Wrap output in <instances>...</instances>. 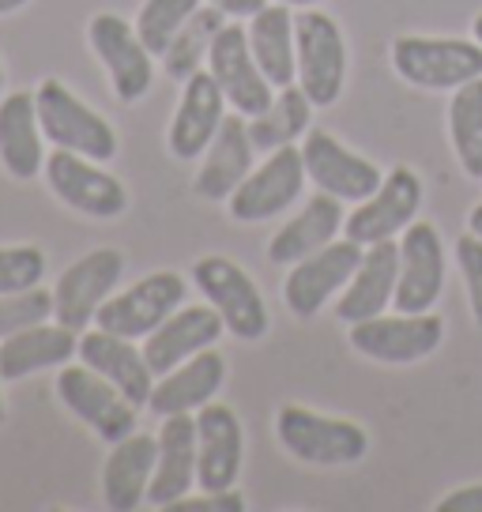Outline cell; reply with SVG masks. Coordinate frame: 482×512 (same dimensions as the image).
<instances>
[{
	"instance_id": "4316f807",
	"label": "cell",
	"mask_w": 482,
	"mask_h": 512,
	"mask_svg": "<svg viewBox=\"0 0 482 512\" xmlns=\"http://www.w3.org/2000/svg\"><path fill=\"white\" fill-rule=\"evenodd\" d=\"M343 223H347L343 200L328 196V192H317L290 223H283L272 234V241H268V260H272L275 268H290V264L306 260V256H313L324 245H332L339 238Z\"/></svg>"
},
{
	"instance_id": "e0dca14e",
	"label": "cell",
	"mask_w": 482,
	"mask_h": 512,
	"mask_svg": "<svg viewBox=\"0 0 482 512\" xmlns=\"http://www.w3.org/2000/svg\"><path fill=\"white\" fill-rule=\"evenodd\" d=\"M445 290V241L434 223H411L400 238L396 313H430Z\"/></svg>"
},
{
	"instance_id": "f546056e",
	"label": "cell",
	"mask_w": 482,
	"mask_h": 512,
	"mask_svg": "<svg viewBox=\"0 0 482 512\" xmlns=\"http://www.w3.org/2000/svg\"><path fill=\"white\" fill-rule=\"evenodd\" d=\"M249 46L257 57L260 72L268 76L275 91L298 83V64H294V12L287 4H264L257 16L249 19Z\"/></svg>"
},
{
	"instance_id": "7402d4cb",
	"label": "cell",
	"mask_w": 482,
	"mask_h": 512,
	"mask_svg": "<svg viewBox=\"0 0 482 512\" xmlns=\"http://www.w3.org/2000/svg\"><path fill=\"white\" fill-rule=\"evenodd\" d=\"M80 362L102 373L106 381L140 411L151 400L155 388V369L147 366L144 347H136V339L113 336V332H80Z\"/></svg>"
},
{
	"instance_id": "9a60e30c",
	"label": "cell",
	"mask_w": 482,
	"mask_h": 512,
	"mask_svg": "<svg viewBox=\"0 0 482 512\" xmlns=\"http://www.w3.org/2000/svg\"><path fill=\"white\" fill-rule=\"evenodd\" d=\"M57 396L106 445H117L129 433H136V407L91 366H61V373H57Z\"/></svg>"
},
{
	"instance_id": "52a82bcc",
	"label": "cell",
	"mask_w": 482,
	"mask_h": 512,
	"mask_svg": "<svg viewBox=\"0 0 482 512\" xmlns=\"http://www.w3.org/2000/svg\"><path fill=\"white\" fill-rule=\"evenodd\" d=\"M87 42H91V53L98 57V64L106 68L117 102L132 106V102H140L151 91L155 53L136 34V23H129L117 12H98L87 23Z\"/></svg>"
},
{
	"instance_id": "d4e9b609",
	"label": "cell",
	"mask_w": 482,
	"mask_h": 512,
	"mask_svg": "<svg viewBox=\"0 0 482 512\" xmlns=\"http://www.w3.org/2000/svg\"><path fill=\"white\" fill-rule=\"evenodd\" d=\"M159 437V460L147 490L151 509H170L196 486V415H166Z\"/></svg>"
},
{
	"instance_id": "836d02e7",
	"label": "cell",
	"mask_w": 482,
	"mask_h": 512,
	"mask_svg": "<svg viewBox=\"0 0 482 512\" xmlns=\"http://www.w3.org/2000/svg\"><path fill=\"white\" fill-rule=\"evenodd\" d=\"M200 4L204 0H144V8L136 12V34L155 57H162L174 42V34L193 19Z\"/></svg>"
},
{
	"instance_id": "3957f363",
	"label": "cell",
	"mask_w": 482,
	"mask_h": 512,
	"mask_svg": "<svg viewBox=\"0 0 482 512\" xmlns=\"http://www.w3.org/2000/svg\"><path fill=\"white\" fill-rule=\"evenodd\" d=\"M347 38L328 12L306 8L294 16V64L298 87L309 95L317 110L336 106L347 87Z\"/></svg>"
},
{
	"instance_id": "1f68e13d",
	"label": "cell",
	"mask_w": 482,
	"mask_h": 512,
	"mask_svg": "<svg viewBox=\"0 0 482 512\" xmlns=\"http://www.w3.org/2000/svg\"><path fill=\"white\" fill-rule=\"evenodd\" d=\"M449 140L460 170L471 181H482V76L452 91Z\"/></svg>"
},
{
	"instance_id": "e575fe53",
	"label": "cell",
	"mask_w": 482,
	"mask_h": 512,
	"mask_svg": "<svg viewBox=\"0 0 482 512\" xmlns=\"http://www.w3.org/2000/svg\"><path fill=\"white\" fill-rule=\"evenodd\" d=\"M53 317V290L31 287L16 294H0V339L16 336L23 328L46 324Z\"/></svg>"
},
{
	"instance_id": "74e56055",
	"label": "cell",
	"mask_w": 482,
	"mask_h": 512,
	"mask_svg": "<svg viewBox=\"0 0 482 512\" xmlns=\"http://www.w3.org/2000/svg\"><path fill=\"white\" fill-rule=\"evenodd\" d=\"M166 512H245V497L234 494V490H200V494H189L174 501Z\"/></svg>"
},
{
	"instance_id": "83f0119b",
	"label": "cell",
	"mask_w": 482,
	"mask_h": 512,
	"mask_svg": "<svg viewBox=\"0 0 482 512\" xmlns=\"http://www.w3.org/2000/svg\"><path fill=\"white\" fill-rule=\"evenodd\" d=\"M80 354V339L65 324H34L16 336L0 339V377L23 381L42 369H61Z\"/></svg>"
},
{
	"instance_id": "5b68a950",
	"label": "cell",
	"mask_w": 482,
	"mask_h": 512,
	"mask_svg": "<svg viewBox=\"0 0 482 512\" xmlns=\"http://www.w3.org/2000/svg\"><path fill=\"white\" fill-rule=\"evenodd\" d=\"M392 68L418 91H456L482 76V46L471 38L403 34L392 42Z\"/></svg>"
},
{
	"instance_id": "d6a6232c",
	"label": "cell",
	"mask_w": 482,
	"mask_h": 512,
	"mask_svg": "<svg viewBox=\"0 0 482 512\" xmlns=\"http://www.w3.org/2000/svg\"><path fill=\"white\" fill-rule=\"evenodd\" d=\"M226 16L219 8H211V4H200L193 12V19L174 34V42L170 49L162 53V61H166V76H174V80H189L193 72H200L204 64H208V49L215 42V34L223 31Z\"/></svg>"
},
{
	"instance_id": "f6af8a7d",
	"label": "cell",
	"mask_w": 482,
	"mask_h": 512,
	"mask_svg": "<svg viewBox=\"0 0 482 512\" xmlns=\"http://www.w3.org/2000/svg\"><path fill=\"white\" fill-rule=\"evenodd\" d=\"M4 381V377H0ZM4 418H8V407H4V396H0V426H4Z\"/></svg>"
},
{
	"instance_id": "4fadbf2b",
	"label": "cell",
	"mask_w": 482,
	"mask_h": 512,
	"mask_svg": "<svg viewBox=\"0 0 482 512\" xmlns=\"http://www.w3.org/2000/svg\"><path fill=\"white\" fill-rule=\"evenodd\" d=\"M366 253V245H358L351 238H336L332 245L317 249L313 256L290 264L287 283H283V302L298 320L317 317L324 305L332 302L343 287L351 283L358 260Z\"/></svg>"
},
{
	"instance_id": "7c38bea8",
	"label": "cell",
	"mask_w": 482,
	"mask_h": 512,
	"mask_svg": "<svg viewBox=\"0 0 482 512\" xmlns=\"http://www.w3.org/2000/svg\"><path fill=\"white\" fill-rule=\"evenodd\" d=\"M125 272V253L121 249H91L76 264H68L61 279L53 283V320L72 328L80 336L83 328L95 320L98 305L113 294Z\"/></svg>"
},
{
	"instance_id": "60d3db41",
	"label": "cell",
	"mask_w": 482,
	"mask_h": 512,
	"mask_svg": "<svg viewBox=\"0 0 482 512\" xmlns=\"http://www.w3.org/2000/svg\"><path fill=\"white\" fill-rule=\"evenodd\" d=\"M467 230L482 238V204H475V208H471V215H467Z\"/></svg>"
},
{
	"instance_id": "ffe728a7",
	"label": "cell",
	"mask_w": 482,
	"mask_h": 512,
	"mask_svg": "<svg viewBox=\"0 0 482 512\" xmlns=\"http://www.w3.org/2000/svg\"><path fill=\"white\" fill-rule=\"evenodd\" d=\"M253 166H257V147L249 136V117L226 113L215 140L200 155V170L193 177L196 196H204L211 204H226L241 181L253 174Z\"/></svg>"
},
{
	"instance_id": "8fae6325",
	"label": "cell",
	"mask_w": 482,
	"mask_h": 512,
	"mask_svg": "<svg viewBox=\"0 0 482 512\" xmlns=\"http://www.w3.org/2000/svg\"><path fill=\"white\" fill-rule=\"evenodd\" d=\"M208 72L215 76L219 91L226 95V106L241 117H260L272 106L275 87L260 72L253 46H249V27L241 23H223V31L215 34L208 49Z\"/></svg>"
},
{
	"instance_id": "ee69618b",
	"label": "cell",
	"mask_w": 482,
	"mask_h": 512,
	"mask_svg": "<svg viewBox=\"0 0 482 512\" xmlns=\"http://www.w3.org/2000/svg\"><path fill=\"white\" fill-rule=\"evenodd\" d=\"M471 38H475V42L482 46V12L475 16V23H471Z\"/></svg>"
},
{
	"instance_id": "cb8c5ba5",
	"label": "cell",
	"mask_w": 482,
	"mask_h": 512,
	"mask_svg": "<svg viewBox=\"0 0 482 512\" xmlns=\"http://www.w3.org/2000/svg\"><path fill=\"white\" fill-rule=\"evenodd\" d=\"M226 384V358L215 347L193 354L189 362L155 377L147 407L159 418L166 415H196L204 403H211Z\"/></svg>"
},
{
	"instance_id": "7bdbcfd3",
	"label": "cell",
	"mask_w": 482,
	"mask_h": 512,
	"mask_svg": "<svg viewBox=\"0 0 482 512\" xmlns=\"http://www.w3.org/2000/svg\"><path fill=\"white\" fill-rule=\"evenodd\" d=\"M275 4H287V8H317L324 0H275Z\"/></svg>"
},
{
	"instance_id": "30bf717a",
	"label": "cell",
	"mask_w": 482,
	"mask_h": 512,
	"mask_svg": "<svg viewBox=\"0 0 482 512\" xmlns=\"http://www.w3.org/2000/svg\"><path fill=\"white\" fill-rule=\"evenodd\" d=\"M306 159L302 147L287 144L268 151V159L253 166V174L238 185V192L226 200V211L234 223H268L279 219L283 211L302 196L306 185Z\"/></svg>"
},
{
	"instance_id": "d6986e66",
	"label": "cell",
	"mask_w": 482,
	"mask_h": 512,
	"mask_svg": "<svg viewBox=\"0 0 482 512\" xmlns=\"http://www.w3.org/2000/svg\"><path fill=\"white\" fill-rule=\"evenodd\" d=\"M226 117V95L219 91V83L208 68L193 72L181 83V98H177L174 121L166 128V147L177 162H196L208 144L215 140V132Z\"/></svg>"
},
{
	"instance_id": "7a4b0ae2",
	"label": "cell",
	"mask_w": 482,
	"mask_h": 512,
	"mask_svg": "<svg viewBox=\"0 0 482 512\" xmlns=\"http://www.w3.org/2000/svg\"><path fill=\"white\" fill-rule=\"evenodd\" d=\"M34 106H38V125L53 147L76 151L83 159L110 162L117 155V132L98 110H91L68 83L42 80L34 87Z\"/></svg>"
},
{
	"instance_id": "f1b7e54d",
	"label": "cell",
	"mask_w": 482,
	"mask_h": 512,
	"mask_svg": "<svg viewBox=\"0 0 482 512\" xmlns=\"http://www.w3.org/2000/svg\"><path fill=\"white\" fill-rule=\"evenodd\" d=\"M0 166L16 181H34L46 170V147L34 95L16 91L0 98Z\"/></svg>"
},
{
	"instance_id": "6da1fadb",
	"label": "cell",
	"mask_w": 482,
	"mask_h": 512,
	"mask_svg": "<svg viewBox=\"0 0 482 512\" xmlns=\"http://www.w3.org/2000/svg\"><path fill=\"white\" fill-rule=\"evenodd\" d=\"M275 437L287 456L313 467H351L370 452V433L351 418L317 415L309 407L287 403L275 415Z\"/></svg>"
},
{
	"instance_id": "ab89813d",
	"label": "cell",
	"mask_w": 482,
	"mask_h": 512,
	"mask_svg": "<svg viewBox=\"0 0 482 512\" xmlns=\"http://www.w3.org/2000/svg\"><path fill=\"white\" fill-rule=\"evenodd\" d=\"M204 4L219 8V12L230 19H253L268 0H204Z\"/></svg>"
},
{
	"instance_id": "f35d334b",
	"label": "cell",
	"mask_w": 482,
	"mask_h": 512,
	"mask_svg": "<svg viewBox=\"0 0 482 512\" xmlns=\"http://www.w3.org/2000/svg\"><path fill=\"white\" fill-rule=\"evenodd\" d=\"M437 512H482V482L460 486L437 501Z\"/></svg>"
},
{
	"instance_id": "bcb514c9",
	"label": "cell",
	"mask_w": 482,
	"mask_h": 512,
	"mask_svg": "<svg viewBox=\"0 0 482 512\" xmlns=\"http://www.w3.org/2000/svg\"><path fill=\"white\" fill-rule=\"evenodd\" d=\"M0 98H4V68H0Z\"/></svg>"
},
{
	"instance_id": "8d00e7d4",
	"label": "cell",
	"mask_w": 482,
	"mask_h": 512,
	"mask_svg": "<svg viewBox=\"0 0 482 512\" xmlns=\"http://www.w3.org/2000/svg\"><path fill=\"white\" fill-rule=\"evenodd\" d=\"M456 268L464 275L471 320H475V328H482V238L479 234L467 230V234L456 238Z\"/></svg>"
},
{
	"instance_id": "44dd1931",
	"label": "cell",
	"mask_w": 482,
	"mask_h": 512,
	"mask_svg": "<svg viewBox=\"0 0 482 512\" xmlns=\"http://www.w3.org/2000/svg\"><path fill=\"white\" fill-rule=\"evenodd\" d=\"M226 324L211 305H181L177 313L162 320L159 328L144 339V358L155 369V377L189 362L193 354L208 351L223 339Z\"/></svg>"
},
{
	"instance_id": "b9f144b4",
	"label": "cell",
	"mask_w": 482,
	"mask_h": 512,
	"mask_svg": "<svg viewBox=\"0 0 482 512\" xmlns=\"http://www.w3.org/2000/svg\"><path fill=\"white\" fill-rule=\"evenodd\" d=\"M31 0H0V16H16L19 8H27Z\"/></svg>"
},
{
	"instance_id": "277c9868",
	"label": "cell",
	"mask_w": 482,
	"mask_h": 512,
	"mask_svg": "<svg viewBox=\"0 0 482 512\" xmlns=\"http://www.w3.org/2000/svg\"><path fill=\"white\" fill-rule=\"evenodd\" d=\"M193 283L204 294V302L223 317L226 332L241 343H260L268 336L272 320L260 294L257 279L230 256H200L193 264Z\"/></svg>"
},
{
	"instance_id": "9c48e42d",
	"label": "cell",
	"mask_w": 482,
	"mask_h": 512,
	"mask_svg": "<svg viewBox=\"0 0 482 512\" xmlns=\"http://www.w3.org/2000/svg\"><path fill=\"white\" fill-rule=\"evenodd\" d=\"M46 185L49 192L87 219H117L129 211V189L121 185V177L102 170L95 159H83L76 151L53 147L46 155Z\"/></svg>"
},
{
	"instance_id": "2e32d148",
	"label": "cell",
	"mask_w": 482,
	"mask_h": 512,
	"mask_svg": "<svg viewBox=\"0 0 482 512\" xmlns=\"http://www.w3.org/2000/svg\"><path fill=\"white\" fill-rule=\"evenodd\" d=\"M418 208H422V177L411 166H396L385 174L381 189L366 196L362 204H354L343 223V234L358 245H377L403 234L418 219Z\"/></svg>"
},
{
	"instance_id": "5bb4252c",
	"label": "cell",
	"mask_w": 482,
	"mask_h": 512,
	"mask_svg": "<svg viewBox=\"0 0 482 512\" xmlns=\"http://www.w3.org/2000/svg\"><path fill=\"white\" fill-rule=\"evenodd\" d=\"M298 147L306 159V177L317 185V192H328L343 204H362L385 181L377 162L362 159L358 151L339 144L328 128H309Z\"/></svg>"
},
{
	"instance_id": "ba28073f",
	"label": "cell",
	"mask_w": 482,
	"mask_h": 512,
	"mask_svg": "<svg viewBox=\"0 0 482 512\" xmlns=\"http://www.w3.org/2000/svg\"><path fill=\"white\" fill-rule=\"evenodd\" d=\"M445 339V320L437 313H400V317H370L351 324L347 343L354 354L377 366H415L437 354Z\"/></svg>"
},
{
	"instance_id": "d590c367",
	"label": "cell",
	"mask_w": 482,
	"mask_h": 512,
	"mask_svg": "<svg viewBox=\"0 0 482 512\" xmlns=\"http://www.w3.org/2000/svg\"><path fill=\"white\" fill-rule=\"evenodd\" d=\"M46 253L38 245H0V294L42 287Z\"/></svg>"
},
{
	"instance_id": "8992f818",
	"label": "cell",
	"mask_w": 482,
	"mask_h": 512,
	"mask_svg": "<svg viewBox=\"0 0 482 512\" xmlns=\"http://www.w3.org/2000/svg\"><path fill=\"white\" fill-rule=\"evenodd\" d=\"M185 298H189V279H185V275L151 272V275H144L136 287L121 290V294H110L106 302L98 305L95 328L144 343L162 320L185 305Z\"/></svg>"
},
{
	"instance_id": "ac0fdd59",
	"label": "cell",
	"mask_w": 482,
	"mask_h": 512,
	"mask_svg": "<svg viewBox=\"0 0 482 512\" xmlns=\"http://www.w3.org/2000/svg\"><path fill=\"white\" fill-rule=\"evenodd\" d=\"M245 460V430L234 407L204 403L196 411V490H234Z\"/></svg>"
},
{
	"instance_id": "603a6c76",
	"label": "cell",
	"mask_w": 482,
	"mask_h": 512,
	"mask_svg": "<svg viewBox=\"0 0 482 512\" xmlns=\"http://www.w3.org/2000/svg\"><path fill=\"white\" fill-rule=\"evenodd\" d=\"M396 279H400V245L388 238L377 245H366V253L354 268L351 283L343 287L336 302V317L343 324L381 317L392 298H396Z\"/></svg>"
},
{
	"instance_id": "484cf974",
	"label": "cell",
	"mask_w": 482,
	"mask_h": 512,
	"mask_svg": "<svg viewBox=\"0 0 482 512\" xmlns=\"http://www.w3.org/2000/svg\"><path fill=\"white\" fill-rule=\"evenodd\" d=\"M159 460V437L155 433H129L125 441H117L102 467V501L113 512H136L147 505L151 475Z\"/></svg>"
},
{
	"instance_id": "4dcf8cb0",
	"label": "cell",
	"mask_w": 482,
	"mask_h": 512,
	"mask_svg": "<svg viewBox=\"0 0 482 512\" xmlns=\"http://www.w3.org/2000/svg\"><path fill=\"white\" fill-rule=\"evenodd\" d=\"M313 102H309V95L298 87V83H290V87H279L272 98V106L260 113V117H253L249 121V136H253V147L257 151H275V147H287V144H298L302 136H306L309 121H313Z\"/></svg>"
}]
</instances>
